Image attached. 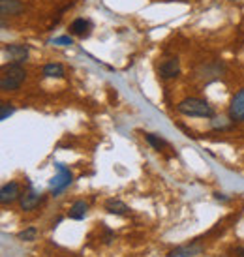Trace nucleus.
I'll use <instances>...</instances> for the list:
<instances>
[{
	"label": "nucleus",
	"mask_w": 244,
	"mask_h": 257,
	"mask_svg": "<svg viewBox=\"0 0 244 257\" xmlns=\"http://www.w3.org/2000/svg\"><path fill=\"white\" fill-rule=\"evenodd\" d=\"M40 201H42V195L34 192L32 186L29 184V190L25 193H21V197H19V205H21V210L29 212V210H34L40 205Z\"/></svg>",
	"instance_id": "obj_5"
},
{
	"label": "nucleus",
	"mask_w": 244,
	"mask_h": 257,
	"mask_svg": "<svg viewBox=\"0 0 244 257\" xmlns=\"http://www.w3.org/2000/svg\"><path fill=\"white\" fill-rule=\"evenodd\" d=\"M90 30H92V25H90V21H86V19H75L70 25V32H72L73 36L86 38L90 34Z\"/></svg>",
	"instance_id": "obj_10"
},
{
	"label": "nucleus",
	"mask_w": 244,
	"mask_h": 257,
	"mask_svg": "<svg viewBox=\"0 0 244 257\" xmlns=\"http://www.w3.org/2000/svg\"><path fill=\"white\" fill-rule=\"evenodd\" d=\"M177 111L186 114V116H199V118H210L214 114L212 107L205 100H199V98H186V100L179 101Z\"/></svg>",
	"instance_id": "obj_2"
},
{
	"label": "nucleus",
	"mask_w": 244,
	"mask_h": 257,
	"mask_svg": "<svg viewBox=\"0 0 244 257\" xmlns=\"http://www.w3.org/2000/svg\"><path fill=\"white\" fill-rule=\"evenodd\" d=\"M0 107H2V113H0V118H2V120H6L8 116H10V114H14V111H15L14 105H12V103H6V101H4Z\"/></svg>",
	"instance_id": "obj_17"
},
{
	"label": "nucleus",
	"mask_w": 244,
	"mask_h": 257,
	"mask_svg": "<svg viewBox=\"0 0 244 257\" xmlns=\"http://www.w3.org/2000/svg\"><path fill=\"white\" fill-rule=\"evenodd\" d=\"M55 43L57 45H72L73 40L72 36H60V38H55Z\"/></svg>",
	"instance_id": "obj_18"
},
{
	"label": "nucleus",
	"mask_w": 244,
	"mask_h": 257,
	"mask_svg": "<svg viewBox=\"0 0 244 257\" xmlns=\"http://www.w3.org/2000/svg\"><path fill=\"white\" fill-rule=\"evenodd\" d=\"M235 255H237V257H244V246H240V248H237V250H235Z\"/></svg>",
	"instance_id": "obj_19"
},
{
	"label": "nucleus",
	"mask_w": 244,
	"mask_h": 257,
	"mask_svg": "<svg viewBox=\"0 0 244 257\" xmlns=\"http://www.w3.org/2000/svg\"><path fill=\"white\" fill-rule=\"evenodd\" d=\"M229 118L233 122H244V88H240L231 100Z\"/></svg>",
	"instance_id": "obj_4"
},
{
	"label": "nucleus",
	"mask_w": 244,
	"mask_h": 257,
	"mask_svg": "<svg viewBox=\"0 0 244 257\" xmlns=\"http://www.w3.org/2000/svg\"><path fill=\"white\" fill-rule=\"evenodd\" d=\"M42 72L45 77H64V68H62V64H55V62L45 64Z\"/></svg>",
	"instance_id": "obj_14"
},
{
	"label": "nucleus",
	"mask_w": 244,
	"mask_h": 257,
	"mask_svg": "<svg viewBox=\"0 0 244 257\" xmlns=\"http://www.w3.org/2000/svg\"><path fill=\"white\" fill-rule=\"evenodd\" d=\"M160 77H164V79H173V77H177L180 73V62H179V58H167V60H164L162 64H160Z\"/></svg>",
	"instance_id": "obj_7"
},
{
	"label": "nucleus",
	"mask_w": 244,
	"mask_h": 257,
	"mask_svg": "<svg viewBox=\"0 0 244 257\" xmlns=\"http://www.w3.org/2000/svg\"><path fill=\"white\" fill-rule=\"evenodd\" d=\"M23 12V4L19 0H0V14L2 17L19 15Z\"/></svg>",
	"instance_id": "obj_9"
},
{
	"label": "nucleus",
	"mask_w": 244,
	"mask_h": 257,
	"mask_svg": "<svg viewBox=\"0 0 244 257\" xmlns=\"http://www.w3.org/2000/svg\"><path fill=\"white\" fill-rule=\"evenodd\" d=\"M145 139H147V143L151 145V147H154V149L156 150H162L165 147V141L164 139H160V137H156L154 136V134H147V136H145Z\"/></svg>",
	"instance_id": "obj_15"
},
{
	"label": "nucleus",
	"mask_w": 244,
	"mask_h": 257,
	"mask_svg": "<svg viewBox=\"0 0 244 257\" xmlns=\"http://www.w3.org/2000/svg\"><path fill=\"white\" fill-rule=\"evenodd\" d=\"M21 197V188L17 182H8V184L2 186L0 190V203L2 205H8V203H14Z\"/></svg>",
	"instance_id": "obj_6"
},
{
	"label": "nucleus",
	"mask_w": 244,
	"mask_h": 257,
	"mask_svg": "<svg viewBox=\"0 0 244 257\" xmlns=\"http://www.w3.org/2000/svg\"><path fill=\"white\" fill-rule=\"evenodd\" d=\"M25 77H27V72H25V68L21 64L12 62V64L4 66L2 75H0V88H2V92L17 90L23 85Z\"/></svg>",
	"instance_id": "obj_1"
},
{
	"label": "nucleus",
	"mask_w": 244,
	"mask_h": 257,
	"mask_svg": "<svg viewBox=\"0 0 244 257\" xmlns=\"http://www.w3.org/2000/svg\"><path fill=\"white\" fill-rule=\"evenodd\" d=\"M103 208L107 210L109 214H115V216H124L128 214V205L126 203H122L120 199H107L105 201V205H103Z\"/></svg>",
	"instance_id": "obj_11"
},
{
	"label": "nucleus",
	"mask_w": 244,
	"mask_h": 257,
	"mask_svg": "<svg viewBox=\"0 0 244 257\" xmlns=\"http://www.w3.org/2000/svg\"><path fill=\"white\" fill-rule=\"evenodd\" d=\"M57 169H58V175L57 177H53V180H51V184H49V188H51V192L55 193H60L62 190H66L68 186L72 184V171L66 167L64 164H57Z\"/></svg>",
	"instance_id": "obj_3"
},
{
	"label": "nucleus",
	"mask_w": 244,
	"mask_h": 257,
	"mask_svg": "<svg viewBox=\"0 0 244 257\" xmlns=\"http://www.w3.org/2000/svg\"><path fill=\"white\" fill-rule=\"evenodd\" d=\"M36 235H38L36 227H29V229H25V231L19 233V238L25 240V242H30V240H34V238H36Z\"/></svg>",
	"instance_id": "obj_16"
},
{
	"label": "nucleus",
	"mask_w": 244,
	"mask_h": 257,
	"mask_svg": "<svg viewBox=\"0 0 244 257\" xmlns=\"http://www.w3.org/2000/svg\"><path fill=\"white\" fill-rule=\"evenodd\" d=\"M86 210H88V205H86L85 201H75L72 207H70L68 216H70L72 220H83L86 216Z\"/></svg>",
	"instance_id": "obj_12"
},
{
	"label": "nucleus",
	"mask_w": 244,
	"mask_h": 257,
	"mask_svg": "<svg viewBox=\"0 0 244 257\" xmlns=\"http://www.w3.org/2000/svg\"><path fill=\"white\" fill-rule=\"evenodd\" d=\"M4 51H6L8 57L12 58L14 62H17V64H23V62L27 60V57H29V49H27V45H19V43L6 45Z\"/></svg>",
	"instance_id": "obj_8"
},
{
	"label": "nucleus",
	"mask_w": 244,
	"mask_h": 257,
	"mask_svg": "<svg viewBox=\"0 0 244 257\" xmlns=\"http://www.w3.org/2000/svg\"><path fill=\"white\" fill-rule=\"evenodd\" d=\"M203 248L201 246H184V248H177L169 253V257H194L195 253H199Z\"/></svg>",
	"instance_id": "obj_13"
}]
</instances>
